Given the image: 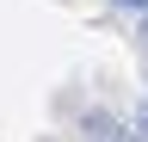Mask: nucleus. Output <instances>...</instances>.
<instances>
[{
	"instance_id": "f257e3e1",
	"label": "nucleus",
	"mask_w": 148,
	"mask_h": 142,
	"mask_svg": "<svg viewBox=\"0 0 148 142\" xmlns=\"http://www.w3.org/2000/svg\"><path fill=\"white\" fill-rule=\"evenodd\" d=\"M86 136H92V142H136V130H123V123H117V117H105V111H92V117H86Z\"/></svg>"
},
{
	"instance_id": "f03ea898",
	"label": "nucleus",
	"mask_w": 148,
	"mask_h": 142,
	"mask_svg": "<svg viewBox=\"0 0 148 142\" xmlns=\"http://www.w3.org/2000/svg\"><path fill=\"white\" fill-rule=\"evenodd\" d=\"M130 130H136V142H148V99L136 105V123H130Z\"/></svg>"
}]
</instances>
